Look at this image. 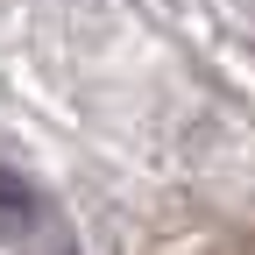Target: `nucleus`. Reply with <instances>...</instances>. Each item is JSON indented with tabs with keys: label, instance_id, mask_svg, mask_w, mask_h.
Segmentation results:
<instances>
[{
	"label": "nucleus",
	"instance_id": "f257e3e1",
	"mask_svg": "<svg viewBox=\"0 0 255 255\" xmlns=\"http://www.w3.org/2000/svg\"><path fill=\"white\" fill-rule=\"evenodd\" d=\"M0 213H28V191H21L7 170H0Z\"/></svg>",
	"mask_w": 255,
	"mask_h": 255
}]
</instances>
